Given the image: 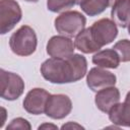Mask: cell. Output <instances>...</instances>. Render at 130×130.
Listing matches in <instances>:
<instances>
[{"instance_id": "cell-12", "label": "cell", "mask_w": 130, "mask_h": 130, "mask_svg": "<svg viewBox=\"0 0 130 130\" xmlns=\"http://www.w3.org/2000/svg\"><path fill=\"white\" fill-rule=\"evenodd\" d=\"M92 63L98 67L105 69H116L120 64V58L118 53L112 49H105L102 51H98L91 59Z\"/></svg>"}, {"instance_id": "cell-4", "label": "cell", "mask_w": 130, "mask_h": 130, "mask_svg": "<svg viewBox=\"0 0 130 130\" xmlns=\"http://www.w3.org/2000/svg\"><path fill=\"white\" fill-rule=\"evenodd\" d=\"M22 17L20 5L15 0H0V34L10 31Z\"/></svg>"}, {"instance_id": "cell-17", "label": "cell", "mask_w": 130, "mask_h": 130, "mask_svg": "<svg viewBox=\"0 0 130 130\" xmlns=\"http://www.w3.org/2000/svg\"><path fill=\"white\" fill-rule=\"evenodd\" d=\"M82 0H47V8L51 12H64L80 4Z\"/></svg>"}, {"instance_id": "cell-22", "label": "cell", "mask_w": 130, "mask_h": 130, "mask_svg": "<svg viewBox=\"0 0 130 130\" xmlns=\"http://www.w3.org/2000/svg\"><path fill=\"white\" fill-rule=\"evenodd\" d=\"M2 109V111H3V120L1 121V124H0V127L2 128L3 127V125H4V122H5V117H6V110L4 109V108H1Z\"/></svg>"}, {"instance_id": "cell-26", "label": "cell", "mask_w": 130, "mask_h": 130, "mask_svg": "<svg viewBox=\"0 0 130 130\" xmlns=\"http://www.w3.org/2000/svg\"><path fill=\"white\" fill-rule=\"evenodd\" d=\"M128 34L130 35V23H129V25H128Z\"/></svg>"}, {"instance_id": "cell-11", "label": "cell", "mask_w": 130, "mask_h": 130, "mask_svg": "<svg viewBox=\"0 0 130 130\" xmlns=\"http://www.w3.org/2000/svg\"><path fill=\"white\" fill-rule=\"evenodd\" d=\"M120 90L115 85L106 87L96 91L94 104L101 112L108 114L109 111L120 102Z\"/></svg>"}, {"instance_id": "cell-2", "label": "cell", "mask_w": 130, "mask_h": 130, "mask_svg": "<svg viewBox=\"0 0 130 130\" xmlns=\"http://www.w3.org/2000/svg\"><path fill=\"white\" fill-rule=\"evenodd\" d=\"M37 46L38 38L36 31L29 25H21L9 39V47L17 56H30L36 52Z\"/></svg>"}, {"instance_id": "cell-19", "label": "cell", "mask_w": 130, "mask_h": 130, "mask_svg": "<svg viewBox=\"0 0 130 130\" xmlns=\"http://www.w3.org/2000/svg\"><path fill=\"white\" fill-rule=\"evenodd\" d=\"M6 129H26V130H30L31 129V125L29 124V122L21 117L18 118H14L13 120H11V122L7 125Z\"/></svg>"}, {"instance_id": "cell-8", "label": "cell", "mask_w": 130, "mask_h": 130, "mask_svg": "<svg viewBox=\"0 0 130 130\" xmlns=\"http://www.w3.org/2000/svg\"><path fill=\"white\" fill-rule=\"evenodd\" d=\"M51 95V93H49L46 89L41 88V87H35L32 89H30L23 102V109L31 115H41L44 114L46 111V106H47V102L49 96Z\"/></svg>"}, {"instance_id": "cell-18", "label": "cell", "mask_w": 130, "mask_h": 130, "mask_svg": "<svg viewBox=\"0 0 130 130\" xmlns=\"http://www.w3.org/2000/svg\"><path fill=\"white\" fill-rule=\"evenodd\" d=\"M113 49L118 53L121 62H130V40L123 39L118 41Z\"/></svg>"}, {"instance_id": "cell-24", "label": "cell", "mask_w": 130, "mask_h": 130, "mask_svg": "<svg viewBox=\"0 0 130 130\" xmlns=\"http://www.w3.org/2000/svg\"><path fill=\"white\" fill-rule=\"evenodd\" d=\"M25 2H29V3H37L39 0H23Z\"/></svg>"}, {"instance_id": "cell-3", "label": "cell", "mask_w": 130, "mask_h": 130, "mask_svg": "<svg viewBox=\"0 0 130 130\" xmlns=\"http://www.w3.org/2000/svg\"><path fill=\"white\" fill-rule=\"evenodd\" d=\"M85 16L76 10L64 11L54 20V25L57 32L68 38L76 37L85 28Z\"/></svg>"}, {"instance_id": "cell-7", "label": "cell", "mask_w": 130, "mask_h": 130, "mask_svg": "<svg viewBox=\"0 0 130 130\" xmlns=\"http://www.w3.org/2000/svg\"><path fill=\"white\" fill-rule=\"evenodd\" d=\"M72 110L70 98L63 93L51 94L48 99L45 114L54 120H61L67 117Z\"/></svg>"}, {"instance_id": "cell-23", "label": "cell", "mask_w": 130, "mask_h": 130, "mask_svg": "<svg viewBox=\"0 0 130 130\" xmlns=\"http://www.w3.org/2000/svg\"><path fill=\"white\" fill-rule=\"evenodd\" d=\"M128 106H129V108H130V91H128L127 92V94H126V96H125V101H124Z\"/></svg>"}, {"instance_id": "cell-16", "label": "cell", "mask_w": 130, "mask_h": 130, "mask_svg": "<svg viewBox=\"0 0 130 130\" xmlns=\"http://www.w3.org/2000/svg\"><path fill=\"white\" fill-rule=\"evenodd\" d=\"M79 6L86 15L92 17L103 13L112 5L111 0H82Z\"/></svg>"}, {"instance_id": "cell-14", "label": "cell", "mask_w": 130, "mask_h": 130, "mask_svg": "<svg viewBox=\"0 0 130 130\" xmlns=\"http://www.w3.org/2000/svg\"><path fill=\"white\" fill-rule=\"evenodd\" d=\"M110 121L118 127H130V108L123 102L116 104L108 113Z\"/></svg>"}, {"instance_id": "cell-5", "label": "cell", "mask_w": 130, "mask_h": 130, "mask_svg": "<svg viewBox=\"0 0 130 130\" xmlns=\"http://www.w3.org/2000/svg\"><path fill=\"white\" fill-rule=\"evenodd\" d=\"M91 36L96 45L102 49L104 46L111 44L118 36L116 22L110 18H101L89 26Z\"/></svg>"}, {"instance_id": "cell-15", "label": "cell", "mask_w": 130, "mask_h": 130, "mask_svg": "<svg viewBox=\"0 0 130 130\" xmlns=\"http://www.w3.org/2000/svg\"><path fill=\"white\" fill-rule=\"evenodd\" d=\"M74 45L77 50H79L80 52H82L84 54L96 53L101 49L96 45V43L93 41L89 27L84 28L75 37Z\"/></svg>"}, {"instance_id": "cell-25", "label": "cell", "mask_w": 130, "mask_h": 130, "mask_svg": "<svg viewBox=\"0 0 130 130\" xmlns=\"http://www.w3.org/2000/svg\"><path fill=\"white\" fill-rule=\"evenodd\" d=\"M116 1H117V0H111V5H113V4H114Z\"/></svg>"}, {"instance_id": "cell-10", "label": "cell", "mask_w": 130, "mask_h": 130, "mask_svg": "<svg viewBox=\"0 0 130 130\" xmlns=\"http://www.w3.org/2000/svg\"><path fill=\"white\" fill-rule=\"evenodd\" d=\"M75 45L71 38L65 36H53L47 43L46 51L50 57L54 58H68L74 54Z\"/></svg>"}, {"instance_id": "cell-21", "label": "cell", "mask_w": 130, "mask_h": 130, "mask_svg": "<svg viewBox=\"0 0 130 130\" xmlns=\"http://www.w3.org/2000/svg\"><path fill=\"white\" fill-rule=\"evenodd\" d=\"M38 129H39V130H41V129H58V127H57L56 125H54V124L44 123V124L40 125V126L38 127Z\"/></svg>"}, {"instance_id": "cell-9", "label": "cell", "mask_w": 130, "mask_h": 130, "mask_svg": "<svg viewBox=\"0 0 130 130\" xmlns=\"http://www.w3.org/2000/svg\"><path fill=\"white\" fill-rule=\"evenodd\" d=\"M117 77L114 73L101 67L91 68L86 74V84L94 92L116 84Z\"/></svg>"}, {"instance_id": "cell-20", "label": "cell", "mask_w": 130, "mask_h": 130, "mask_svg": "<svg viewBox=\"0 0 130 130\" xmlns=\"http://www.w3.org/2000/svg\"><path fill=\"white\" fill-rule=\"evenodd\" d=\"M72 128L73 129H84V127H82L81 125H79L75 122H71V121L61 126V129H72Z\"/></svg>"}, {"instance_id": "cell-13", "label": "cell", "mask_w": 130, "mask_h": 130, "mask_svg": "<svg viewBox=\"0 0 130 130\" xmlns=\"http://www.w3.org/2000/svg\"><path fill=\"white\" fill-rule=\"evenodd\" d=\"M111 17L119 26L128 27L130 23V0H117L112 5Z\"/></svg>"}, {"instance_id": "cell-6", "label": "cell", "mask_w": 130, "mask_h": 130, "mask_svg": "<svg viewBox=\"0 0 130 130\" xmlns=\"http://www.w3.org/2000/svg\"><path fill=\"white\" fill-rule=\"evenodd\" d=\"M1 98L6 101L17 100L24 90V81L18 74L4 69L0 70Z\"/></svg>"}, {"instance_id": "cell-1", "label": "cell", "mask_w": 130, "mask_h": 130, "mask_svg": "<svg viewBox=\"0 0 130 130\" xmlns=\"http://www.w3.org/2000/svg\"><path fill=\"white\" fill-rule=\"evenodd\" d=\"M40 70L42 76L51 83H71L87 74V61L83 55L75 53L65 59L51 57L43 62Z\"/></svg>"}]
</instances>
